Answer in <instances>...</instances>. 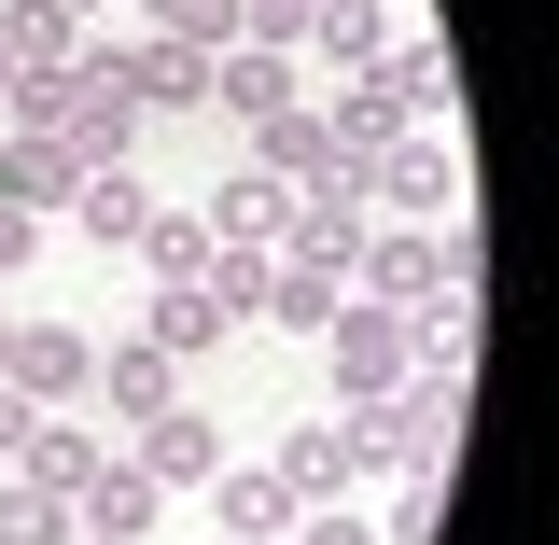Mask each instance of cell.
I'll list each match as a JSON object with an SVG mask.
<instances>
[{"label":"cell","mask_w":559,"mask_h":545,"mask_svg":"<svg viewBox=\"0 0 559 545\" xmlns=\"http://www.w3.org/2000/svg\"><path fill=\"white\" fill-rule=\"evenodd\" d=\"M349 419V448H364V476H406V489H448V448H462V392L448 378H406V392H364Z\"/></svg>","instance_id":"1"},{"label":"cell","mask_w":559,"mask_h":545,"mask_svg":"<svg viewBox=\"0 0 559 545\" xmlns=\"http://www.w3.org/2000/svg\"><path fill=\"white\" fill-rule=\"evenodd\" d=\"M43 266V210H0V280H28Z\"/></svg>","instance_id":"29"},{"label":"cell","mask_w":559,"mask_h":545,"mask_svg":"<svg viewBox=\"0 0 559 545\" xmlns=\"http://www.w3.org/2000/svg\"><path fill=\"white\" fill-rule=\"evenodd\" d=\"M378 43H392V0H322V28H308V43H294V57H378Z\"/></svg>","instance_id":"24"},{"label":"cell","mask_w":559,"mask_h":545,"mask_svg":"<svg viewBox=\"0 0 559 545\" xmlns=\"http://www.w3.org/2000/svg\"><path fill=\"white\" fill-rule=\"evenodd\" d=\"M294 98H308V84H294V57H280V43H224V57H210V112H224L238 140L266 127V112H294Z\"/></svg>","instance_id":"11"},{"label":"cell","mask_w":559,"mask_h":545,"mask_svg":"<svg viewBox=\"0 0 559 545\" xmlns=\"http://www.w3.org/2000/svg\"><path fill=\"white\" fill-rule=\"evenodd\" d=\"M197 503H210V532H224V545H280L294 518H308V503L280 489V462H238V448L210 462V489H197Z\"/></svg>","instance_id":"8"},{"label":"cell","mask_w":559,"mask_h":545,"mask_svg":"<svg viewBox=\"0 0 559 545\" xmlns=\"http://www.w3.org/2000/svg\"><path fill=\"white\" fill-rule=\"evenodd\" d=\"M154 489H210V462H224V419L210 406H168V419H140V434H112Z\"/></svg>","instance_id":"13"},{"label":"cell","mask_w":559,"mask_h":545,"mask_svg":"<svg viewBox=\"0 0 559 545\" xmlns=\"http://www.w3.org/2000/svg\"><path fill=\"white\" fill-rule=\"evenodd\" d=\"M349 182L378 224H433V210H462V140L448 127H392L378 154H349Z\"/></svg>","instance_id":"2"},{"label":"cell","mask_w":559,"mask_h":545,"mask_svg":"<svg viewBox=\"0 0 559 545\" xmlns=\"http://www.w3.org/2000/svg\"><path fill=\"white\" fill-rule=\"evenodd\" d=\"M349 294H378V308H433V238H419V224H364Z\"/></svg>","instance_id":"15"},{"label":"cell","mask_w":559,"mask_h":545,"mask_svg":"<svg viewBox=\"0 0 559 545\" xmlns=\"http://www.w3.org/2000/svg\"><path fill=\"white\" fill-rule=\"evenodd\" d=\"M84 197V154L43 127H0V210H70Z\"/></svg>","instance_id":"17"},{"label":"cell","mask_w":559,"mask_h":545,"mask_svg":"<svg viewBox=\"0 0 559 545\" xmlns=\"http://www.w3.org/2000/svg\"><path fill=\"white\" fill-rule=\"evenodd\" d=\"M308 28H322V0H238V43H280V57H294Z\"/></svg>","instance_id":"26"},{"label":"cell","mask_w":559,"mask_h":545,"mask_svg":"<svg viewBox=\"0 0 559 545\" xmlns=\"http://www.w3.org/2000/svg\"><path fill=\"white\" fill-rule=\"evenodd\" d=\"M84 57L112 70L140 98V127H182V112H210V57H182V43H140V28H98Z\"/></svg>","instance_id":"4"},{"label":"cell","mask_w":559,"mask_h":545,"mask_svg":"<svg viewBox=\"0 0 559 545\" xmlns=\"http://www.w3.org/2000/svg\"><path fill=\"white\" fill-rule=\"evenodd\" d=\"M210 266H224V252H210L197 210H154V224H140V280H210Z\"/></svg>","instance_id":"23"},{"label":"cell","mask_w":559,"mask_h":545,"mask_svg":"<svg viewBox=\"0 0 559 545\" xmlns=\"http://www.w3.org/2000/svg\"><path fill=\"white\" fill-rule=\"evenodd\" d=\"M28 434H43V406H28V392H14V378H0V462H14V448H28Z\"/></svg>","instance_id":"30"},{"label":"cell","mask_w":559,"mask_h":545,"mask_svg":"<svg viewBox=\"0 0 559 545\" xmlns=\"http://www.w3.org/2000/svg\"><path fill=\"white\" fill-rule=\"evenodd\" d=\"M154 168H84V197H70V224H84V252H140V224H154Z\"/></svg>","instance_id":"16"},{"label":"cell","mask_w":559,"mask_h":545,"mask_svg":"<svg viewBox=\"0 0 559 545\" xmlns=\"http://www.w3.org/2000/svg\"><path fill=\"white\" fill-rule=\"evenodd\" d=\"M322 378H336L349 406H364V392H406V378H419L406 308H378V294H336V322H322Z\"/></svg>","instance_id":"3"},{"label":"cell","mask_w":559,"mask_h":545,"mask_svg":"<svg viewBox=\"0 0 559 545\" xmlns=\"http://www.w3.org/2000/svg\"><path fill=\"white\" fill-rule=\"evenodd\" d=\"M98 462H112V434L57 406L43 434H28V448H14V462H0V476H14V489H43V503H84V476H98Z\"/></svg>","instance_id":"12"},{"label":"cell","mask_w":559,"mask_h":545,"mask_svg":"<svg viewBox=\"0 0 559 545\" xmlns=\"http://www.w3.org/2000/svg\"><path fill=\"white\" fill-rule=\"evenodd\" d=\"M14 392L43 419L84 406V392H98V336H84V322H14Z\"/></svg>","instance_id":"9"},{"label":"cell","mask_w":559,"mask_h":545,"mask_svg":"<svg viewBox=\"0 0 559 545\" xmlns=\"http://www.w3.org/2000/svg\"><path fill=\"white\" fill-rule=\"evenodd\" d=\"M140 43H182V57H224L238 43V0H127Z\"/></svg>","instance_id":"21"},{"label":"cell","mask_w":559,"mask_h":545,"mask_svg":"<svg viewBox=\"0 0 559 545\" xmlns=\"http://www.w3.org/2000/svg\"><path fill=\"white\" fill-rule=\"evenodd\" d=\"M433 518H448V489H406V476H392V532H378V545H433Z\"/></svg>","instance_id":"28"},{"label":"cell","mask_w":559,"mask_h":545,"mask_svg":"<svg viewBox=\"0 0 559 545\" xmlns=\"http://www.w3.org/2000/svg\"><path fill=\"white\" fill-rule=\"evenodd\" d=\"M84 406H98V434H140V419H168V406H182V364H168L154 336H112V349H98V392H84Z\"/></svg>","instance_id":"7"},{"label":"cell","mask_w":559,"mask_h":545,"mask_svg":"<svg viewBox=\"0 0 559 545\" xmlns=\"http://www.w3.org/2000/svg\"><path fill=\"white\" fill-rule=\"evenodd\" d=\"M0 545H70V503H43V489L0 476Z\"/></svg>","instance_id":"25"},{"label":"cell","mask_w":559,"mask_h":545,"mask_svg":"<svg viewBox=\"0 0 559 545\" xmlns=\"http://www.w3.org/2000/svg\"><path fill=\"white\" fill-rule=\"evenodd\" d=\"M0 378H14V308H0Z\"/></svg>","instance_id":"32"},{"label":"cell","mask_w":559,"mask_h":545,"mask_svg":"<svg viewBox=\"0 0 559 545\" xmlns=\"http://www.w3.org/2000/svg\"><path fill=\"white\" fill-rule=\"evenodd\" d=\"M266 462H280V489H294V503H349V489H364V448H349V419H294Z\"/></svg>","instance_id":"14"},{"label":"cell","mask_w":559,"mask_h":545,"mask_svg":"<svg viewBox=\"0 0 559 545\" xmlns=\"http://www.w3.org/2000/svg\"><path fill=\"white\" fill-rule=\"evenodd\" d=\"M154 518H168V489L140 476L127 448H112V462L84 476V503H70V532H127V545H154Z\"/></svg>","instance_id":"19"},{"label":"cell","mask_w":559,"mask_h":545,"mask_svg":"<svg viewBox=\"0 0 559 545\" xmlns=\"http://www.w3.org/2000/svg\"><path fill=\"white\" fill-rule=\"evenodd\" d=\"M70 545H127V532H70Z\"/></svg>","instance_id":"33"},{"label":"cell","mask_w":559,"mask_h":545,"mask_svg":"<svg viewBox=\"0 0 559 545\" xmlns=\"http://www.w3.org/2000/svg\"><path fill=\"white\" fill-rule=\"evenodd\" d=\"M364 224H378L364 197H294V224H280V252H294V266H322V280H349V252H364Z\"/></svg>","instance_id":"20"},{"label":"cell","mask_w":559,"mask_h":545,"mask_svg":"<svg viewBox=\"0 0 559 545\" xmlns=\"http://www.w3.org/2000/svg\"><path fill=\"white\" fill-rule=\"evenodd\" d=\"M0 43H14V70H70L84 57V28H70L57 0H0Z\"/></svg>","instance_id":"22"},{"label":"cell","mask_w":559,"mask_h":545,"mask_svg":"<svg viewBox=\"0 0 559 545\" xmlns=\"http://www.w3.org/2000/svg\"><path fill=\"white\" fill-rule=\"evenodd\" d=\"M57 140L84 154V168H140V154H154L140 98H127V84H112L98 57H70V84H57Z\"/></svg>","instance_id":"5"},{"label":"cell","mask_w":559,"mask_h":545,"mask_svg":"<svg viewBox=\"0 0 559 545\" xmlns=\"http://www.w3.org/2000/svg\"><path fill=\"white\" fill-rule=\"evenodd\" d=\"M140 336L168 349V364H197V349H224V336H252L210 280H140Z\"/></svg>","instance_id":"10"},{"label":"cell","mask_w":559,"mask_h":545,"mask_svg":"<svg viewBox=\"0 0 559 545\" xmlns=\"http://www.w3.org/2000/svg\"><path fill=\"white\" fill-rule=\"evenodd\" d=\"M197 224H210V252H280V224H294V182L238 168V182H224V197H210Z\"/></svg>","instance_id":"18"},{"label":"cell","mask_w":559,"mask_h":545,"mask_svg":"<svg viewBox=\"0 0 559 545\" xmlns=\"http://www.w3.org/2000/svg\"><path fill=\"white\" fill-rule=\"evenodd\" d=\"M57 14H70V28H84V43H98V28H112V14H127V0H57Z\"/></svg>","instance_id":"31"},{"label":"cell","mask_w":559,"mask_h":545,"mask_svg":"<svg viewBox=\"0 0 559 545\" xmlns=\"http://www.w3.org/2000/svg\"><path fill=\"white\" fill-rule=\"evenodd\" d=\"M252 168H266V182H294V197H364V182H349V140H336V112H308V98L252 127Z\"/></svg>","instance_id":"6"},{"label":"cell","mask_w":559,"mask_h":545,"mask_svg":"<svg viewBox=\"0 0 559 545\" xmlns=\"http://www.w3.org/2000/svg\"><path fill=\"white\" fill-rule=\"evenodd\" d=\"M280 545H378V518H364V503H308Z\"/></svg>","instance_id":"27"}]
</instances>
